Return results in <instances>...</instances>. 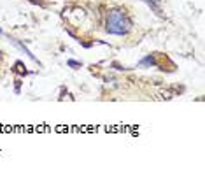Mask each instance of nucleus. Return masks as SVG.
<instances>
[{
	"label": "nucleus",
	"mask_w": 205,
	"mask_h": 172,
	"mask_svg": "<svg viewBox=\"0 0 205 172\" xmlns=\"http://www.w3.org/2000/svg\"><path fill=\"white\" fill-rule=\"evenodd\" d=\"M132 21L128 19V16L119 9H114L107 14V21H105V30L110 35H126L130 32Z\"/></svg>",
	"instance_id": "1"
},
{
	"label": "nucleus",
	"mask_w": 205,
	"mask_h": 172,
	"mask_svg": "<svg viewBox=\"0 0 205 172\" xmlns=\"http://www.w3.org/2000/svg\"><path fill=\"white\" fill-rule=\"evenodd\" d=\"M139 65L140 67H156V58H154V55H147L139 61Z\"/></svg>",
	"instance_id": "2"
},
{
	"label": "nucleus",
	"mask_w": 205,
	"mask_h": 172,
	"mask_svg": "<svg viewBox=\"0 0 205 172\" xmlns=\"http://www.w3.org/2000/svg\"><path fill=\"white\" fill-rule=\"evenodd\" d=\"M14 44H16L18 48H21V51H23L25 55L28 56V58H32V60H33V61H39V60H37V56L33 55V53H32V51H30V49H28V48H26L25 44H21V42H19V41H14Z\"/></svg>",
	"instance_id": "3"
},
{
	"label": "nucleus",
	"mask_w": 205,
	"mask_h": 172,
	"mask_svg": "<svg viewBox=\"0 0 205 172\" xmlns=\"http://www.w3.org/2000/svg\"><path fill=\"white\" fill-rule=\"evenodd\" d=\"M67 65L72 67V68H81L83 67V63H81V61H75V60H67Z\"/></svg>",
	"instance_id": "4"
},
{
	"label": "nucleus",
	"mask_w": 205,
	"mask_h": 172,
	"mask_svg": "<svg viewBox=\"0 0 205 172\" xmlns=\"http://www.w3.org/2000/svg\"><path fill=\"white\" fill-rule=\"evenodd\" d=\"M0 35H4V32H2V28H0Z\"/></svg>",
	"instance_id": "5"
}]
</instances>
